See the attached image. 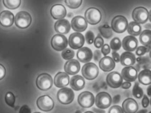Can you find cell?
Instances as JSON below:
<instances>
[{"mask_svg":"<svg viewBox=\"0 0 151 113\" xmlns=\"http://www.w3.org/2000/svg\"><path fill=\"white\" fill-rule=\"evenodd\" d=\"M57 97L61 103L68 105L70 104L74 100L75 94L72 89L69 87H64L58 91Z\"/></svg>","mask_w":151,"mask_h":113,"instance_id":"1","label":"cell"},{"mask_svg":"<svg viewBox=\"0 0 151 113\" xmlns=\"http://www.w3.org/2000/svg\"><path fill=\"white\" fill-rule=\"evenodd\" d=\"M111 29L117 33L124 32L128 26V23L127 19L122 15L115 16L111 21Z\"/></svg>","mask_w":151,"mask_h":113,"instance_id":"2","label":"cell"},{"mask_svg":"<svg viewBox=\"0 0 151 113\" xmlns=\"http://www.w3.org/2000/svg\"><path fill=\"white\" fill-rule=\"evenodd\" d=\"M82 73L84 77L88 80H92L96 78L99 75V68L93 63H87L83 66Z\"/></svg>","mask_w":151,"mask_h":113,"instance_id":"3","label":"cell"},{"mask_svg":"<svg viewBox=\"0 0 151 113\" xmlns=\"http://www.w3.org/2000/svg\"><path fill=\"white\" fill-rule=\"evenodd\" d=\"M36 84L39 89L47 91L50 89L53 85V79L50 74L47 73L40 74L36 80Z\"/></svg>","mask_w":151,"mask_h":113,"instance_id":"4","label":"cell"},{"mask_svg":"<svg viewBox=\"0 0 151 113\" xmlns=\"http://www.w3.org/2000/svg\"><path fill=\"white\" fill-rule=\"evenodd\" d=\"M32 17L30 14L27 11H22L16 15L15 23L17 27L20 28H26L30 25Z\"/></svg>","mask_w":151,"mask_h":113,"instance_id":"5","label":"cell"},{"mask_svg":"<svg viewBox=\"0 0 151 113\" xmlns=\"http://www.w3.org/2000/svg\"><path fill=\"white\" fill-rule=\"evenodd\" d=\"M85 18L86 22L91 24L95 25L101 19V12L99 9L91 7L86 10L85 13Z\"/></svg>","mask_w":151,"mask_h":113,"instance_id":"6","label":"cell"},{"mask_svg":"<svg viewBox=\"0 0 151 113\" xmlns=\"http://www.w3.org/2000/svg\"><path fill=\"white\" fill-rule=\"evenodd\" d=\"M132 17L134 22L139 24H144L149 18V12L145 7H137L132 11Z\"/></svg>","mask_w":151,"mask_h":113,"instance_id":"7","label":"cell"},{"mask_svg":"<svg viewBox=\"0 0 151 113\" xmlns=\"http://www.w3.org/2000/svg\"><path fill=\"white\" fill-rule=\"evenodd\" d=\"M112 103V99L109 94L101 92L96 95L95 104L101 109L108 108Z\"/></svg>","mask_w":151,"mask_h":113,"instance_id":"8","label":"cell"},{"mask_svg":"<svg viewBox=\"0 0 151 113\" xmlns=\"http://www.w3.org/2000/svg\"><path fill=\"white\" fill-rule=\"evenodd\" d=\"M68 45L67 37L63 34H57L54 35L51 40V45L54 49L61 51L66 48Z\"/></svg>","mask_w":151,"mask_h":113,"instance_id":"9","label":"cell"},{"mask_svg":"<svg viewBox=\"0 0 151 113\" xmlns=\"http://www.w3.org/2000/svg\"><path fill=\"white\" fill-rule=\"evenodd\" d=\"M94 95L91 92L84 91L80 93L78 98V101L80 106L85 108L91 107L94 103Z\"/></svg>","mask_w":151,"mask_h":113,"instance_id":"10","label":"cell"},{"mask_svg":"<svg viewBox=\"0 0 151 113\" xmlns=\"http://www.w3.org/2000/svg\"><path fill=\"white\" fill-rule=\"evenodd\" d=\"M37 106L39 109L45 112L51 111L54 107V102L49 95H44L40 96L37 102Z\"/></svg>","mask_w":151,"mask_h":113,"instance_id":"11","label":"cell"},{"mask_svg":"<svg viewBox=\"0 0 151 113\" xmlns=\"http://www.w3.org/2000/svg\"><path fill=\"white\" fill-rule=\"evenodd\" d=\"M69 45L73 49H79L85 43L84 35L79 32H74L71 34L69 37Z\"/></svg>","mask_w":151,"mask_h":113,"instance_id":"12","label":"cell"},{"mask_svg":"<svg viewBox=\"0 0 151 113\" xmlns=\"http://www.w3.org/2000/svg\"><path fill=\"white\" fill-rule=\"evenodd\" d=\"M108 84L112 88L120 87L122 84L123 79L122 76L117 72H112L108 74L106 77Z\"/></svg>","mask_w":151,"mask_h":113,"instance_id":"13","label":"cell"},{"mask_svg":"<svg viewBox=\"0 0 151 113\" xmlns=\"http://www.w3.org/2000/svg\"><path fill=\"white\" fill-rule=\"evenodd\" d=\"M71 25L74 31L82 32L86 30L88 25L85 18L81 16H77L71 20Z\"/></svg>","mask_w":151,"mask_h":113,"instance_id":"14","label":"cell"},{"mask_svg":"<svg viewBox=\"0 0 151 113\" xmlns=\"http://www.w3.org/2000/svg\"><path fill=\"white\" fill-rule=\"evenodd\" d=\"M122 78L127 82H133L137 77V71L132 66H126L122 71Z\"/></svg>","mask_w":151,"mask_h":113,"instance_id":"15","label":"cell"},{"mask_svg":"<svg viewBox=\"0 0 151 113\" xmlns=\"http://www.w3.org/2000/svg\"><path fill=\"white\" fill-rule=\"evenodd\" d=\"M80 63L76 59L68 60L64 65V70L67 74L75 75L79 72L80 69Z\"/></svg>","mask_w":151,"mask_h":113,"instance_id":"16","label":"cell"},{"mask_svg":"<svg viewBox=\"0 0 151 113\" xmlns=\"http://www.w3.org/2000/svg\"><path fill=\"white\" fill-rule=\"evenodd\" d=\"M122 45L124 50L128 52L133 51L137 48L138 40L134 36L128 35L123 39Z\"/></svg>","mask_w":151,"mask_h":113,"instance_id":"17","label":"cell"},{"mask_svg":"<svg viewBox=\"0 0 151 113\" xmlns=\"http://www.w3.org/2000/svg\"><path fill=\"white\" fill-rule=\"evenodd\" d=\"M122 107L125 113H136L138 109V105L134 99L128 98L123 102Z\"/></svg>","mask_w":151,"mask_h":113,"instance_id":"18","label":"cell"},{"mask_svg":"<svg viewBox=\"0 0 151 113\" xmlns=\"http://www.w3.org/2000/svg\"><path fill=\"white\" fill-rule=\"evenodd\" d=\"M14 16L11 11L4 10L0 13V24L5 27H9L14 24Z\"/></svg>","mask_w":151,"mask_h":113,"instance_id":"19","label":"cell"},{"mask_svg":"<svg viewBox=\"0 0 151 113\" xmlns=\"http://www.w3.org/2000/svg\"><path fill=\"white\" fill-rule=\"evenodd\" d=\"M77 56L78 59L82 62H88L92 58V52L89 48L83 47L78 50Z\"/></svg>","mask_w":151,"mask_h":113,"instance_id":"20","label":"cell"},{"mask_svg":"<svg viewBox=\"0 0 151 113\" xmlns=\"http://www.w3.org/2000/svg\"><path fill=\"white\" fill-rule=\"evenodd\" d=\"M51 15L55 19H60L66 16L67 10L66 8L61 4H55L52 6L51 10Z\"/></svg>","mask_w":151,"mask_h":113,"instance_id":"21","label":"cell"},{"mask_svg":"<svg viewBox=\"0 0 151 113\" xmlns=\"http://www.w3.org/2000/svg\"><path fill=\"white\" fill-rule=\"evenodd\" d=\"M69 83V77L66 72H58L55 77L54 84L57 87L63 88L68 85Z\"/></svg>","mask_w":151,"mask_h":113,"instance_id":"22","label":"cell"},{"mask_svg":"<svg viewBox=\"0 0 151 113\" xmlns=\"http://www.w3.org/2000/svg\"><path fill=\"white\" fill-rule=\"evenodd\" d=\"M99 65L102 70L109 72L114 69L115 66V63L112 57L105 56L100 60Z\"/></svg>","mask_w":151,"mask_h":113,"instance_id":"23","label":"cell"},{"mask_svg":"<svg viewBox=\"0 0 151 113\" xmlns=\"http://www.w3.org/2000/svg\"><path fill=\"white\" fill-rule=\"evenodd\" d=\"M55 29L57 32L60 34H67L70 30V24L68 20L61 19L57 20L55 24Z\"/></svg>","mask_w":151,"mask_h":113,"instance_id":"24","label":"cell"},{"mask_svg":"<svg viewBox=\"0 0 151 113\" xmlns=\"http://www.w3.org/2000/svg\"><path fill=\"white\" fill-rule=\"evenodd\" d=\"M85 81L84 79L80 75H75L71 77L70 80V86L75 91L82 90L84 87Z\"/></svg>","mask_w":151,"mask_h":113,"instance_id":"25","label":"cell"},{"mask_svg":"<svg viewBox=\"0 0 151 113\" xmlns=\"http://www.w3.org/2000/svg\"><path fill=\"white\" fill-rule=\"evenodd\" d=\"M120 61L122 65L130 66L133 65L136 62V56L130 52H123L120 56Z\"/></svg>","mask_w":151,"mask_h":113,"instance_id":"26","label":"cell"},{"mask_svg":"<svg viewBox=\"0 0 151 113\" xmlns=\"http://www.w3.org/2000/svg\"><path fill=\"white\" fill-rule=\"evenodd\" d=\"M138 79L139 82L143 84H150L151 82V71L148 69L141 71L138 74Z\"/></svg>","mask_w":151,"mask_h":113,"instance_id":"27","label":"cell"},{"mask_svg":"<svg viewBox=\"0 0 151 113\" xmlns=\"http://www.w3.org/2000/svg\"><path fill=\"white\" fill-rule=\"evenodd\" d=\"M127 31L132 36H137L141 33V26L139 24L132 21L128 25Z\"/></svg>","mask_w":151,"mask_h":113,"instance_id":"28","label":"cell"},{"mask_svg":"<svg viewBox=\"0 0 151 113\" xmlns=\"http://www.w3.org/2000/svg\"><path fill=\"white\" fill-rule=\"evenodd\" d=\"M151 31L150 30H145L141 32L139 39L140 42L147 46H150Z\"/></svg>","mask_w":151,"mask_h":113,"instance_id":"29","label":"cell"},{"mask_svg":"<svg viewBox=\"0 0 151 113\" xmlns=\"http://www.w3.org/2000/svg\"><path fill=\"white\" fill-rule=\"evenodd\" d=\"M99 31L103 37L109 39L113 35V31L111 27L108 24H103L99 27Z\"/></svg>","mask_w":151,"mask_h":113,"instance_id":"30","label":"cell"},{"mask_svg":"<svg viewBox=\"0 0 151 113\" xmlns=\"http://www.w3.org/2000/svg\"><path fill=\"white\" fill-rule=\"evenodd\" d=\"M3 3L7 8L9 9H17L21 4V0H3Z\"/></svg>","mask_w":151,"mask_h":113,"instance_id":"31","label":"cell"},{"mask_svg":"<svg viewBox=\"0 0 151 113\" xmlns=\"http://www.w3.org/2000/svg\"><path fill=\"white\" fill-rule=\"evenodd\" d=\"M5 101L9 107L14 108L15 97L12 92H9L6 93L5 96Z\"/></svg>","mask_w":151,"mask_h":113,"instance_id":"32","label":"cell"},{"mask_svg":"<svg viewBox=\"0 0 151 113\" xmlns=\"http://www.w3.org/2000/svg\"><path fill=\"white\" fill-rule=\"evenodd\" d=\"M143 91L141 87L139 86L138 82H136L132 89V94L135 98L140 99L143 96Z\"/></svg>","mask_w":151,"mask_h":113,"instance_id":"33","label":"cell"},{"mask_svg":"<svg viewBox=\"0 0 151 113\" xmlns=\"http://www.w3.org/2000/svg\"><path fill=\"white\" fill-rule=\"evenodd\" d=\"M75 52L70 48H66L63 50L62 56L65 60H69L72 59L75 56Z\"/></svg>","mask_w":151,"mask_h":113,"instance_id":"34","label":"cell"},{"mask_svg":"<svg viewBox=\"0 0 151 113\" xmlns=\"http://www.w3.org/2000/svg\"><path fill=\"white\" fill-rule=\"evenodd\" d=\"M110 47L113 50L116 51L121 48L122 46L121 40L118 37L113 38L110 42Z\"/></svg>","mask_w":151,"mask_h":113,"instance_id":"35","label":"cell"},{"mask_svg":"<svg viewBox=\"0 0 151 113\" xmlns=\"http://www.w3.org/2000/svg\"><path fill=\"white\" fill-rule=\"evenodd\" d=\"M82 0H65L66 5L71 9H76L82 4Z\"/></svg>","mask_w":151,"mask_h":113,"instance_id":"36","label":"cell"},{"mask_svg":"<svg viewBox=\"0 0 151 113\" xmlns=\"http://www.w3.org/2000/svg\"><path fill=\"white\" fill-rule=\"evenodd\" d=\"M86 39L87 43L89 44H92L94 39V35L92 31H88L85 34Z\"/></svg>","mask_w":151,"mask_h":113,"instance_id":"37","label":"cell"},{"mask_svg":"<svg viewBox=\"0 0 151 113\" xmlns=\"http://www.w3.org/2000/svg\"><path fill=\"white\" fill-rule=\"evenodd\" d=\"M108 113H124L122 109L120 106L114 105L112 106L108 111Z\"/></svg>","mask_w":151,"mask_h":113,"instance_id":"38","label":"cell"},{"mask_svg":"<svg viewBox=\"0 0 151 113\" xmlns=\"http://www.w3.org/2000/svg\"><path fill=\"white\" fill-rule=\"evenodd\" d=\"M94 46L98 48L101 47L104 44V40L100 36H97L93 41Z\"/></svg>","mask_w":151,"mask_h":113,"instance_id":"39","label":"cell"},{"mask_svg":"<svg viewBox=\"0 0 151 113\" xmlns=\"http://www.w3.org/2000/svg\"><path fill=\"white\" fill-rule=\"evenodd\" d=\"M148 46L147 47L145 46H139L137 48L136 53L137 55H143L148 51Z\"/></svg>","mask_w":151,"mask_h":113,"instance_id":"40","label":"cell"},{"mask_svg":"<svg viewBox=\"0 0 151 113\" xmlns=\"http://www.w3.org/2000/svg\"><path fill=\"white\" fill-rule=\"evenodd\" d=\"M101 52L105 56L108 54L110 52V48L109 45L107 44L103 45L101 47Z\"/></svg>","mask_w":151,"mask_h":113,"instance_id":"41","label":"cell"},{"mask_svg":"<svg viewBox=\"0 0 151 113\" xmlns=\"http://www.w3.org/2000/svg\"><path fill=\"white\" fill-rule=\"evenodd\" d=\"M19 113H31V110L28 105H24L20 109Z\"/></svg>","mask_w":151,"mask_h":113,"instance_id":"42","label":"cell"},{"mask_svg":"<svg viewBox=\"0 0 151 113\" xmlns=\"http://www.w3.org/2000/svg\"><path fill=\"white\" fill-rule=\"evenodd\" d=\"M149 100L147 96L144 94L142 100V105L144 108H146L149 105Z\"/></svg>","mask_w":151,"mask_h":113,"instance_id":"43","label":"cell"},{"mask_svg":"<svg viewBox=\"0 0 151 113\" xmlns=\"http://www.w3.org/2000/svg\"><path fill=\"white\" fill-rule=\"evenodd\" d=\"M6 69L5 67L1 64H0V80L4 78L6 76Z\"/></svg>","mask_w":151,"mask_h":113,"instance_id":"44","label":"cell"},{"mask_svg":"<svg viewBox=\"0 0 151 113\" xmlns=\"http://www.w3.org/2000/svg\"><path fill=\"white\" fill-rule=\"evenodd\" d=\"M101 57V52L99 50H96L94 52V59L96 62L100 60Z\"/></svg>","mask_w":151,"mask_h":113,"instance_id":"45","label":"cell"},{"mask_svg":"<svg viewBox=\"0 0 151 113\" xmlns=\"http://www.w3.org/2000/svg\"><path fill=\"white\" fill-rule=\"evenodd\" d=\"M112 56H113V59L114 62H118L120 61V56L117 52L116 51H113L112 52Z\"/></svg>","mask_w":151,"mask_h":113,"instance_id":"46","label":"cell"},{"mask_svg":"<svg viewBox=\"0 0 151 113\" xmlns=\"http://www.w3.org/2000/svg\"><path fill=\"white\" fill-rule=\"evenodd\" d=\"M121 86H122V88H124V89H129L131 86V83L130 82L126 81V82L123 83Z\"/></svg>","mask_w":151,"mask_h":113,"instance_id":"47","label":"cell"},{"mask_svg":"<svg viewBox=\"0 0 151 113\" xmlns=\"http://www.w3.org/2000/svg\"><path fill=\"white\" fill-rule=\"evenodd\" d=\"M120 99H121V96L120 94H117L114 96L113 99V103L114 104L118 103L120 102Z\"/></svg>","mask_w":151,"mask_h":113,"instance_id":"48","label":"cell"},{"mask_svg":"<svg viewBox=\"0 0 151 113\" xmlns=\"http://www.w3.org/2000/svg\"><path fill=\"white\" fill-rule=\"evenodd\" d=\"M92 110L94 113H106V111L105 110L100 109L96 108H93L92 109Z\"/></svg>","mask_w":151,"mask_h":113,"instance_id":"49","label":"cell"},{"mask_svg":"<svg viewBox=\"0 0 151 113\" xmlns=\"http://www.w3.org/2000/svg\"><path fill=\"white\" fill-rule=\"evenodd\" d=\"M147 94L148 96H151V86H149L147 87Z\"/></svg>","mask_w":151,"mask_h":113,"instance_id":"50","label":"cell"},{"mask_svg":"<svg viewBox=\"0 0 151 113\" xmlns=\"http://www.w3.org/2000/svg\"><path fill=\"white\" fill-rule=\"evenodd\" d=\"M147 110L146 109H142L139 110L136 113H147Z\"/></svg>","mask_w":151,"mask_h":113,"instance_id":"51","label":"cell"},{"mask_svg":"<svg viewBox=\"0 0 151 113\" xmlns=\"http://www.w3.org/2000/svg\"><path fill=\"white\" fill-rule=\"evenodd\" d=\"M84 113H94L93 112H92L91 111H87L86 112H85Z\"/></svg>","mask_w":151,"mask_h":113,"instance_id":"52","label":"cell"},{"mask_svg":"<svg viewBox=\"0 0 151 113\" xmlns=\"http://www.w3.org/2000/svg\"><path fill=\"white\" fill-rule=\"evenodd\" d=\"M82 113L81 111L79 110H77L76 111V113Z\"/></svg>","mask_w":151,"mask_h":113,"instance_id":"53","label":"cell"},{"mask_svg":"<svg viewBox=\"0 0 151 113\" xmlns=\"http://www.w3.org/2000/svg\"><path fill=\"white\" fill-rule=\"evenodd\" d=\"M40 113V112H34V113Z\"/></svg>","mask_w":151,"mask_h":113,"instance_id":"54","label":"cell"},{"mask_svg":"<svg viewBox=\"0 0 151 113\" xmlns=\"http://www.w3.org/2000/svg\"><path fill=\"white\" fill-rule=\"evenodd\" d=\"M148 113H151V112H149Z\"/></svg>","mask_w":151,"mask_h":113,"instance_id":"55","label":"cell"}]
</instances>
